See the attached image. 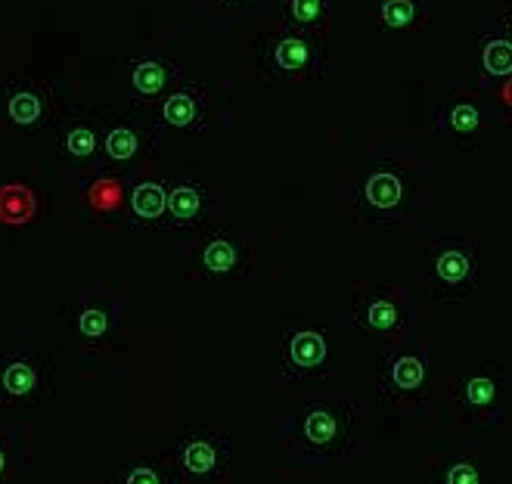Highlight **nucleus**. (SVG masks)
Listing matches in <instances>:
<instances>
[{
	"instance_id": "7ed1b4c3",
	"label": "nucleus",
	"mask_w": 512,
	"mask_h": 484,
	"mask_svg": "<svg viewBox=\"0 0 512 484\" xmlns=\"http://www.w3.org/2000/svg\"><path fill=\"white\" fill-rule=\"evenodd\" d=\"M481 283V246L469 233H438L426 246L423 286L429 298L457 305L469 301Z\"/></svg>"
},
{
	"instance_id": "0eeeda50",
	"label": "nucleus",
	"mask_w": 512,
	"mask_h": 484,
	"mask_svg": "<svg viewBox=\"0 0 512 484\" xmlns=\"http://www.w3.org/2000/svg\"><path fill=\"white\" fill-rule=\"evenodd\" d=\"M255 242L246 230L233 227H205L187 249V277L190 280H239L249 277L255 267Z\"/></svg>"
},
{
	"instance_id": "6ab92c4d",
	"label": "nucleus",
	"mask_w": 512,
	"mask_h": 484,
	"mask_svg": "<svg viewBox=\"0 0 512 484\" xmlns=\"http://www.w3.org/2000/svg\"><path fill=\"white\" fill-rule=\"evenodd\" d=\"M118 323H122V308H118L115 298H109L103 292H94V295L81 298L78 308H75V317H72L75 336L87 348L109 345V339L118 332Z\"/></svg>"
},
{
	"instance_id": "2eb2a0df",
	"label": "nucleus",
	"mask_w": 512,
	"mask_h": 484,
	"mask_svg": "<svg viewBox=\"0 0 512 484\" xmlns=\"http://www.w3.org/2000/svg\"><path fill=\"white\" fill-rule=\"evenodd\" d=\"M208 115H212V97L199 81L184 78L171 94L153 109V121L159 131H205Z\"/></svg>"
},
{
	"instance_id": "f257e3e1",
	"label": "nucleus",
	"mask_w": 512,
	"mask_h": 484,
	"mask_svg": "<svg viewBox=\"0 0 512 484\" xmlns=\"http://www.w3.org/2000/svg\"><path fill=\"white\" fill-rule=\"evenodd\" d=\"M280 441L308 466H345L364 447V410L351 395L317 391L283 416Z\"/></svg>"
},
{
	"instance_id": "9d476101",
	"label": "nucleus",
	"mask_w": 512,
	"mask_h": 484,
	"mask_svg": "<svg viewBox=\"0 0 512 484\" xmlns=\"http://www.w3.org/2000/svg\"><path fill=\"white\" fill-rule=\"evenodd\" d=\"M56 115V87L50 81L19 75L0 84V128L38 131L50 128Z\"/></svg>"
},
{
	"instance_id": "ddd939ff",
	"label": "nucleus",
	"mask_w": 512,
	"mask_h": 484,
	"mask_svg": "<svg viewBox=\"0 0 512 484\" xmlns=\"http://www.w3.org/2000/svg\"><path fill=\"white\" fill-rule=\"evenodd\" d=\"M156 131L146 128L134 115H112L103 121V137H100V171L128 174L134 171L156 146Z\"/></svg>"
},
{
	"instance_id": "20e7f679",
	"label": "nucleus",
	"mask_w": 512,
	"mask_h": 484,
	"mask_svg": "<svg viewBox=\"0 0 512 484\" xmlns=\"http://www.w3.org/2000/svg\"><path fill=\"white\" fill-rule=\"evenodd\" d=\"M258 75L277 84H308L326 72V47L314 32H301L286 22L258 35L255 41Z\"/></svg>"
},
{
	"instance_id": "f3484780",
	"label": "nucleus",
	"mask_w": 512,
	"mask_h": 484,
	"mask_svg": "<svg viewBox=\"0 0 512 484\" xmlns=\"http://www.w3.org/2000/svg\"><path fill=\"white\" fill-rule=\"evenodd\" d=\"M180 81H184V69H180V63L171 56L146 53V56H137L128 66L131 100L146 109H156Z\"/></svg>"
},
{
	"instance_id": "4468645a",
	"label": "nucleus",
	"mask_w": 512,
	"mask_h": 484,
	"mask_svg": "<svg viewBox=\"0 0 512 484\" xmlns=\"http://www.w3.org/2000/svg\"><path fill=\"white\" fill-rule=\"evenodd\" d=\"M50 143L56 156L69 168L84 171L90 168L97 174L100 165V137H103V121L81 115V112H59L50 121Z\"/></svg>"
},
{
	"instance_id": "393cba45",
	"label": "nucleus",
	"mask_w": 512,
	"mask_h": 484,
	"mask_svg": "<svg viewBox=\"0 0 512 484\" xmlns=\"http://www.w3.org/2000/svg\"><path fill=\"white\" fill-rule=\"evenodd\" d=\"M177 466L171 457H143V460H131L122 469H115L109 484H180Z\"/></svg>"
},
{
	"instance_id": "bb28decb",
	"label": "nucleus",
	"mask_w": 512,
	"mask_h": 484,
	"mask_svg": "<svg viewBox=\"0 0 512 484\" xmlns=\"http://www.w3.org/2000/svg\"><path fill=\"white\" fill-rule=\"evenodd\" d=\"M38 218V196L25 184L0 187V224L4 227H28Z\"/></svg>"
},
{
	"instance_id": "cd10ccee",
	"label": "nucleus",
	"mask_w": 512,
	"mask_h": 484,
	"mask_svg": "<svg viewBox=\"0 0 512 484\" xmlns=\"http://www.w3.org/2000/svg\"><path fill=\"white\" fill-rule=\"evenodd\" d=\"M16 453H19L16 438L10 432H0V484L13 478V472H16Z\"/></svg>"
},
{
	"instance_id": "423d86ee",
	"label": "nucleus",
	"mask_w": 512,
	"mask_h": 484,
	"mask_svg": "<svg viewBox=\"0 0 512 484\" xmlns=\"http://www.w3.org/2000/svg\"><path fill=\"white\" fill-rule=\"evenodd\" d=\"M407 199H410L407 174L391 159L364 162L351 177L348 205L354 211V218L370 230L401 224L407 218Z\"/></svg>"
},
{
	"instance_id": "9b49d317",
	"label": "nucleus",
	"mask_w": 512,
	"mask_h": 484,
	"mask_svg": "<svg viewBox=\"0 0 512 484\" xmlns=\"http://www.w3.org/2000/svg\"><path fill=\"white\" fill-rule=\"evenodd\" d=\"M53 395V360L38 351L0 354V404H41Z\"/></svg>"
},
{
	"instance_id": "a211bd4d",
	"label": "nucleus",
	"mask_w": 512,
	"mask_h": 484,
	"mask_svg": "<svg viewBox=\"0 0 512 484\" xmlns=\"http://www.w3.org/2000/svg\"><path fill=\"white\" fill-rule=\"evenodd\" d=\"M438 134L457 149H472L491 128V112L478 97H450L435 112Z\"/></svg>"
},
{
	"instance_id": "1a4fd4ad",
	"label": "nucleus",
	"mask_w": 512,
	"mask_h": 484,
	"mask_svg": "<svg viewBox=\"0 0 512 484\" xmlns=\"http://www.w3.org/2000/svg\"><path fill=\"white\" fill-rule=\"evenodd\" d=\"M336 370V342L323 323H292L280 332V382L311 385Z\"/></svg>"
},
{
	"instance_id": "f03ea898",
	"label": "nucleus",
	"mask_w": 512,
	"mask_h": 484,
	"mask_svg": "<svg viewBox=\"0 0 512 484\" xmlns=\"http://www.w3.org/2000/svg\"><path fill=\"white\" fill-rule=\"evenodd\" d=\"M416 305L401 283L360 280L348 301V326L357 339L376 345L379 351L413 336Z\"/></svg>"
},
{
	"instance_id": "a878e982",
	"label": "nucleus",
	"mask_w": 512,
	"mask_h": 484,
	"mask_svg": "<svg viewBox=\"0 0 512 484\" xmlns=\"http://www.w3.org/2000/svg\"><path fill=\"white\" fill-rule=\"evenodd\" d=\"M432 484H488V463L478 450H460L438 466Z\"/></svg>"
},
{
	"instance_id": "6e6552de",
	"label": "nucleus",
	"mask_w": 512,
	"mask_h": 484,
	"mask_svg": "<svg viewBox=\"0 0 512 484\" xmlns=\"http://www.w3.org/2000/svg\"><path fill=\"white\" fill-rule=\"evenodd\" d=\"M454 416L463 426H491L503 419L512 395L509 376L497 363H475V367L460 370L447 385Z\"/></svg>"
},
{
	"instance_id": "39448f33",
	"label": "nucleus",
	"mask_w": 512,
	"mask_h": 484,
	"mask_svg": "<svg viewBox=\"0 0 512 484\" xmlns=\"http://www.w3.org/2000/svg\"><path fill=\"white\" fill-rule=\"evenodd\" d=\"M376 391L391 410L419 416L432 398V351L419 339H404L382 351Z\"/></svg>"
},
{
	"instance_id": "c85d7f7f",
	"label": "nucleus",
	"mask_w": 512,
	"mask_h": 484,
	"mask_svg": "<svg viewBox=\"0 0 512 484\" xmlns=\"http://www.w3.org/2000/svg\"><path fill=\"white\" fill-rule=\"evenodd\" d=\"M208 7L218 10V13H227V16H239V13H249L255 10L258 0H205Z\"/></svg>"
},
{
	"instance_id": "f8f14e48",
	"label": "nucleus",
	"mask_w": 512,
	"mask_h": 484,
	"mask_svg": "<svg viewBox=\"0 0 512 484\" xmlns=\"http://www.w3.org/2000/svg\"><path fill=\"white\" fill-rule=\"evenodd\" d=\"M171 460L184 481H221L230 472L233 444L221 429H193L177 441Z\"/></svg>"
},
{
	"instance_id": "7c9ffc66",
	"label": "nucleus",
	"mask_w": 512,
	"mask_h": 484,
	"mask_svg": "<svg viewBox=\"0 0 512 484\" xmlns=\"http://www.w3.org/2000/svg\"><path fill=\"white\" fill-rule=\"evenodd\" d=\"M500 28L506 32V38L512 41V4L503 7V13H500Z\"/></svg>"
},
{
	"instance_id": "5701e85b",
	"label": "nucleus",
	"mask_w": 512,
	"mask_h": 484,
	"mask_svg": "<svg viewBox=\"0 0 512 484\" xmlns=\"http://www.w3.org/2000/svg\"><path fill=\"white\" fill-rule=\"evenodd\" d=\"M280 22L301 28V32H314L326 38L329 25L336 16V0H277Z\"/></svg>"
},
{
	"instance_id": "c756f323",
	"label": "nucleus",
	"mask_w": 512,
	"mask_h": 484,
	"mask_svg": "<svg viewBox=\"0 0 512 484\" xmlns=\"http://www.w3.org/2000/svg\"><path fill=\"white\" fill-rule=\"evenodd\" d=\"M494 100L503 106V112L512 118V78H506V81H500L497 87H494Z\"/></svg>"
},
{
	"instance_id": "dca6fc26",
	"label": "nucleus",
	"mask_w": 512,
	"mask_h": 484,
	"mask_svg": "<svg viewBox=\"0 0 512 484\" xmlns=\"http://www.w3.org/2000/svg\"><path fill=\"white\" fill-rule=\"evenodd\" d=\"M218 196L199 177H180L168 187V227L205 230L218 218Z\"/></svg>"
},
{
	"instance_id": "b1692460",
	"label": "nucleus",
	"mask_w": 512,
	"mask_h": 484,
	"mask_svg": "<svg viewBox=\"0 0 512 484\" xmlns=\"http://www.w3.org/2000/svg\"><path fill=\"white\" fill-rule=\"evenodd\" d=\"M432 13V0H376V25L382 32H419Z\"/></svg>"
},
{
	"instance_id": "412c9836",
	"label": "nucleus",
	"mask_w": 512,
	"mask_h": 484,
	"mask_svg": "<svg viewBox=\"0 0 512 484\" xmlns=\"http://www.w3.org/2000/svg\"><path fill=\"white\" fill-rule=\"evenodd\" d=\"M128 184H125V174H115V171H100L90 187L84 193L90 211L100 218V221H118V218H128Z\"/></svg>"
},
{
	"instance_id": "4be33fe9",
	"label": "nucleus",
	"mask_w": 512,
	"mask_h": 484,
	"mask_svg": "<svg viewBox=\"0 0 512 484\" xmlns=\"http://www.w3.org/2000/svg\"><path fill=\"white\" fill-rule=\"evenodd\" d=\"M475 69H478L481 87H497L500 81L512 78V41L506 38L503 28L478 41Z\"/></svg>"
},
{
	"instance_id": "aec40b11",
	"label": "nucleus",
	"mask_w": 512,
	"mask_h": 484,
	"mask_svg": "<svg viewBox=\"0 0 512 484\" xmlns=\"http://www.w3.org/2000/svg\"><path fill=\"white\" fill-rule=\"evenodd\" d=\"M128 224L134 230L168 227V187L162 180H140L128 196Z\"/></svg>"
}]
</instances>
